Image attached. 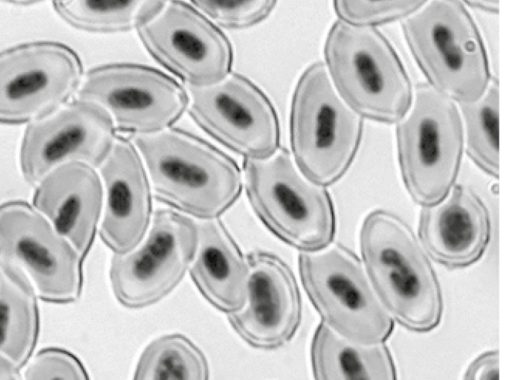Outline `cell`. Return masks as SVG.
<instances>
[{
	"label": "cell",
	"mask_w": 512,
	"mask_h": 380,
	"mask_svg": "<svg viewBox=\"0 0 512 380\" xmlns=\"http://www.w3.org/2000/svg\"><path fill=\"white\" fill-rule=\"evenodd\" d=\"M156 198L185 215L217 219L239 198L243 174L237 162L202 138L168 128L134 136Z\"/></svg>",
	"instance_id": "1"
},
{
	"label": "cell",
	"mask_w": 512,
	"mask_h": 380,
	"mask_svg": "<svg viewBox=\"0 0 512 380\" xmlns=\"http://www.w3.org/2000/svg\"><path fill=\"white\" fill-rule=\"evenodd\" d=\"M359 241L369 279L392 318L413 332L437 327L443 311L440 284L410 226L391 212L373 210Z\"/></svg>",
	"instance_id": "2"
},
{
	"label": "cell",
	"mask_w": 512,
	"mask_h": 380,
	"mask_svg": "<svg viewBox=\"0 0 512 380\" xmlns=\"http://www.w3.org/2000/svg\"><path fill=\"white\" fill-rule=\"evenodd\" d=\"M326 68L342 98L362 117L399 122L413 98L396 51L375 27L334 22L324 46Z\"/></svg>",
	"instance_id": "3"
},
{
	"label": "cell",
	"mask_w": 512,
	"mask_h": 380,
	"mask_svg": "<svg viewBox=\"0 0 512 380\" xmlns=\"http://www.w3.org/2000/svg\"><path fill=\"white\" fill-rule=\"evenodd\" d=\"M362 130V116L339 94L325 64L307 67L290 107V146L299 170L318 185L335 183L353 162Z\"/></svg>",
	"instance_id": "4"
},
{
	"label": "cell",
	"mask_w": 512,
	"mask_h": 380,
	"mask_svg": "<svg viewBox=\"0 0 512 380\" xmlns=\"http://www.w3.org/2000/svg\"><path fill=\"white\" fill-rule=\"evenodd\" d=\"M402 30L429 85L460 104L484 94L491 82L488 58L461 2L430 1L402 20Z\"/></svg>",
	"instance_id": "5"
},
{
	"label": "cell",
	"mask_w": 512,
	"mask_h": 380,
	"mask_svg": "<svg viewBox=\"0 0 512 380\" xmlns=\"http://www.w3.org/2000/svg\"><path fill=\"white\" fill-rule=\"evenodd\" d=\"M243 168L249 203L274 235L302 252L332 242L336 218L329 192L309 180L286 149L265 159H245Z\"/></svg>",
	"instance_id": "6"
},
{
	"label": "cell",
	"mask_w": 512,
	"mask_h": 380,
	"mask_svg": "<svg viewBox=\"0 0 512 380\" xmlns=\"http://www.w3.org/2000/svg\"><path fill=\"white\" fill-rule=\"evenodd\" d=\"M396 128L398 162L406 190L424 206L441 201L457 178L464 147L455 102L431 85H417L413 103Z\"/></svg>",
	"instance_id": "7"
},
{
	"label": "cell",
	"mask_w": 512,
	"mask_h": 380,
	"mask_svg": "<svg viewBox=\"0 0 512 380\" xmlns=\"http://www.w3.org/2000/svg\"><path fill=\"white\" fill-rule=\"evenodd\" d=\"M303 287L328 327L364 344L384 342L394 321L378 297L364 264L347 247L335 243L298 258Z\"/></svg>",
	"instance_id": "8"
},
{
	"label": "cell",
	"mask_w": 512,
	"mask_h": 380,
	"mask_svg": "<svg viewBox=\"0 0 512 380\" xmlns=\"http://www.w3.org/2000/svg\"><path fill=\"white\" fill-rule=\"evenodd\" d=\"M197 244V222L181 212L158 209L142 242L112 257L109 275L118 302L138 309L164 298L191 266Z\"/></svg>",
	"instance_id": "9"
},
{
	"label": "cell",
	"mask_w": 512,
	"mask_h": 380,
	"mask_svg": "<svg viewBox=\"0 0 512 380\" xmlns=\"http://www.w3.org/2000/svg\"><path fill=\"white\" fill-rule=\"evenodd\" d=\"M78 99L102 107L115 128L134 136L171 128L187 110V91L175 79L150 66L112 63L88 71Z\"/></svg>",
	"instance_id": "10"
},
{
	"label": "cell",
	"mask_w": 512,
	"mask_h": 380,
	"mask_svg": "<svg viewBox=\"0 0 512 380\" xmlns=\"http://www.w3.org/2000/svg\"><path fill=\"white\" fill-rule=\"evenodd\" d=\"M0 259L19 267L46 302L67 304L81 295L82 256L27 202L0 204Z\"/></svg>",
	"instance_id": "11"
},
{
	"label": "cell",
	"mask_w": 512,
	"mask_h": 380,
	"mask_svg": "<svg viewBox=\"0 0 512 380\" xmlns=\"http://www.w3.org/2000/svg\"><path fill=\"white\" fill-rule=\"evenodd\" d=\"M83 66L66 44L33 41L0 51V123L44 118L78 90Z\"/></svg>",
	"instance_id": "12"
},
{
	"label": "cell",
	"mask_w": 512,
	"mask_h": 380,
	"mask_svg": "<svg viewBox=\"0 0 512 380\" xmlns=\"http://www.w3.org/2000/svg\"><path fill=\"white\" fill-rule=\"evenodd\" d=\"M187 111L211 137L245 159L280 149L277 112L264 91L239 73L202 88L188 87Z\"/></svg>",
	"instance_id": "13"
},
{
	"label": "cell",
	"mask_w": 512,
	"mask_h": 380,
	"mask_svg": "<svg viewBox=\"0 0 512 380\" xmlns=\"http://www.w3.org/2000/svg\"><path fill=\"white\" fill-rule=\"evenodd\" d=\"M137 33L149 54L188 87L211 86L231 73L230 40L192 4L166 2Z\"/></svg>",
	"instance_id": "14"
},
{
	"label": "cell",
	"mask_w": 512,
	"mask_h": 380,
	"mask_svg": "<svg viewBox=\"0 0 512 380\" xmlns=\"http://www.w3.org/2000/svg\"><path fill=\"white\" fill-rule=\"evenodd\" d=\"M110 115L99 105L77 99L26 127L20 166L24 179L36 186L51 170L67 162L100 167L116 140Z\"/></svg>",
	"instance_id": "15"
},
{
	"label": "cell",
	"mask_w": 512,
	"mask_h": 380,
	"mask_svg": "<svg viewBox=\"0 0 512 380\" xmlns=\"http://www.w3.org/2000/svg\"><path fill=\"white\" fill-rule=\"evenodd\" d=\"M250 274L243 307L229 314L236 333L250 346L272 350L287 344L301 321V295L290 267L278 256L255 251L247 256Z\"/></svg>",
	"instance_id": "16"
},
{
	"label": "cell",
	"mask_w": 512,
	"mask_h": 380,
	"mask_svg": "<svg viewBox=\"0 0 512 380\" xmlns=\"http://www.w3.org/2000/svg\"><path fill=\"white\" fill-rule=\"evenodd\" d=\"M104 202L100 237L114 254L135 249L152 220V189L134 143L117 136L100 165Z\"/></svg>",
	"instance_id": "17"
},
{
	"label": "cell",
	"mask_w": 512,
	"mask_h": 380,
	"mask_svg": "<svg viewBox=\"0 0 512 380\" xmlns=\"http://www.w3.org/2000/svg\"><path fill=\"white\" fill-rule=\"evenodd\" d=\"M491 221L482 199L470 188L457 185L439 202L424 206L418 235L426 253L454 269L469 266L484 253Z\"/></svg>",
	"instance_id": "18"
},
{
	"label": "cell",
	"mask_w": 512,
	"mask_h": 380,
	"mask_svg": "<svg viewBox=\"0 0 512 380\" xmlns=\"http://www.w3.org/2000/svg\"><path fill=\"white\" fill-rule=\"evenodd\" d=\"M103 184L95 168L67 162L37 185L33 207L64 236L84 259L93 244L103 211Z\"/></svg>",
	"instance_id": "19"
},
{
	"label": "cell",
	"mask_w": 512,
	"mask_h": 380,
	"mask_svg": "<svg viewBox=\"0 0 512 380\" xmlns=\"http://www.w3.org/2000/svg\"><path fill=\"white\" fill-rule=\"evenodd\" d=\"M198 244L190 274L200 293L216 309L231 314L246 300L250 268L224 224L197 222Z\"/></svg>",
	"instance_id": "20"
},
{
	"label": "cell",
	"mask_w": 512,
	"mask_h": 380,
	"mask_svg": "<svg viewBox=\"0 0 512 380\" xmlns=\"http://www.w3.org/2000/svg\"><path fill=\"white\" fill-rule=\"evenodd\" d=\"M310 359L314 380H397L393 358L384 342L351 341L322 321L311 342Z\"/></svg>",
	"instance_id": "21"
},
{
	"label": "cell",
	"mask_w": 512,
	"mask_h": 380,
	"mask_svg": "<svg viewBox=\"0 0 512 380\" xmlns=\"http://www.w3.org/2000/svg\"><path fill=\"white\" fill-rule=\"evenodd\" d=\"M36 291L16 265L0 259V354L21 369L37 344L40 318Z\"/></svg>",
	"instance_id": "22"
},
{
	"label": "cell",
	"mask_w": 512,
	"mask_h": 380,
	"mask_svg": "<svg viewBox=\"0 0 512 380\" xmlns=\"http://www.w3.org/2000/svg\"><path fill=\"white\" fill-rule=\"evenodd\" d=\"M166 1H54L57 14L70 26L93 33L138 30Z\"/></svg>",
	"instance_id": "23"
},
{
	"label": "cell",
	"mask_w": 512,
	"mask_h": 380,
	"mask_svg": "<svg viewBox=\"0 0 512 380\" xmlns=\"http://www.w3.org/2000/svg\"><path fill=\"white\" fill-rule=\"evenodd\" d=\"M133 380H209V366L204 353L189 338L167 334L146 346Z\"/></svg>",
	"instance_id": "24"
},
{
	"label": "cell",
	"mask_w": 512,
	"mask_h": 380,
	"mask_svg": "<svg viewBox=\"0 0 512 380\" xmlns=\"http://www.w3.org/2000/svg\"><path fill=\"white\" fill-rule=\"evenodd\" d=\"M466 151L485 173L498 177L499 87L490 82L477 100L460 104Z\"/></svg>",
	"instance_id": "25"
},
{
	"label": "cell",
	"mask_w": 512,
	"mask_h": 380,
	"mask_svg": "<svg viewBox=\"0 0 512 380\" xmlns=\"http://www.w3.org/2000/svg\"><path fill=\"white\" fill-rule=\"evenodd\" d=\"M213 23L226 29H248L263 22L272 13L276 1L194 0L190 2Z\"/></svg>",
	"instance_id": "26"
},
{
	"label": "cell",
	"mask_w": 512,
	"mask_h": 380,
	"mask_svg": "<svg viewBox=\"0 0 512 380\" xmlns=\"http://www.w3.org/2000/svg\"><path fill=\"white\" fill-rule=\"evenodd\" d=\"M425 4L424 1H336L334 8L339 20L372 26L404 19Z\"/></svg>",
	"instance_id": "27"
},
{
	"label": "cell",
	"mask_w": 512,
	"mask_h": 380,
	"mask_svg": "<svg viewBox=\"0 0 512 380\" xmlns=\"http://www.w3.org/2000/svg\"><path fill=\"white\" fill-rule=\"evenodd\" d=\"M23 380H90L80 359L70 351L49 347L39 351L28 364Z\"/></svg>",
	"instance_id": "28"
},
{
	"label": "cell",
	"mask_w": 512,
	"mask_h": 380,
	"mask_svg": "<svg viewBox=\"0 0 512 380\" xmlns=\"http://www.w3.org/2000/svg\"><path fill=\"white\" fill-rule=\"evenodd\" d=\"M463 380H499L498 351H487L475 358L467 367Z\"/></svg>",
	"instance_id": "29"
},
{
	"label": "cell",
	"mask_w": 512,
	"mask_h": 380,
	"mask_svg": "<svg viewBox=\"0 0 512 380\" xmlns=\"http://www.w3.org/2000/svg\"><path fill=\"white\" fill-rule=\"evenodd\" d=\"M0 380H23L20 369L11 360L1 354Z\"/></svg>",
	"instance_id": "30"
},
{
	"label": "cell",
	"mask_w": 512,
	"mask_h": 380,
	"mask_svg": "<svg viewBox=\"0 0 512 380\" xmlns=\"http://www.w3.org/2000/svg\"><path fill=\"white\" fill-rule=\"evenodd\" d=\"M466 3L485 12L497 13L499 10L498 1H467Z\"/></svg>",
	"instance_id": "31"
}]
</instances>
